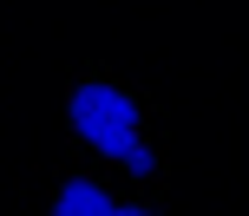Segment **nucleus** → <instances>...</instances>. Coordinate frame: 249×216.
I'll return each mask as SVG.
<instances>
[{"label":"nucleus","instance_id":"obj_3","mask_svg":"<svg viewBox=\"0 0 249 216\" xmlns=\"http://www.w3.org/2000/svg\"><path fill=\"white\" fill-rule=\"evenodd\" d=\"M118 164H124V170H131V177H151V164H158V157H151V151H144V144H131V151H124V157H118Z\"/></svg>","mask_w":249,"mask_h":216},{"label":"nucleus","instance_id":"obj_2","mask_svg":"<svg viewBox=\"0 0 249 216\" xmlns=\"http://www.w3.org/2000/svg\"><path fill=\"white\" fill-rule=\"evenodd\" d=\"M53 210H59V216H112L118 203L99 190V183H86V177H79V183H66V190H59V203H53Z\"/></svg>","mask_w":249,"mask_h":216},{"label":"nucleus","instance_id":"obj_1","mask_svg":"<svg viewBox=\"0 0 249 216\" xmlns=\"http://www.w3.org/2000/svg\"><path fill=\"white\" fill-rule=\"evenodd\" d=\"M72 131L105 157H124L138 144V105L118 85H79L72 92Z\"/></svg>","mask_w":249,"mask_h":216}]
</instances>
